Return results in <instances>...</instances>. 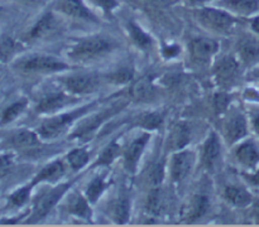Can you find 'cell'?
<instances>
[{
	"instance_id": "obj_1",
	"label": "cell",
	"mask_w": 259,
	"mask_h": 227,
	"mask_svg": "<svg viewBox=\"0 0 259 227\" xmlns=\"http://www.w3.org/2000/svg\"><path fill=\"white\" fill-rule=\"evenodd\" d=\"M195 18L206 29L217 33H227L234 25L235 19L228 10L222 8L205 7L194 12Z\"/></svg>"
},
{
	"instance_id": "obj_24",
	"label": "cell",
	"mask_w": 259,
	"mask_h": 227,
	"mask_svg": "<svg viewBox=\"0 0 259 227\" xmlns=\"http://www.w3.org/2000/svg\"><path fill=\"white\" fill-rule=\"evenodd\" d=\"M33 187L34 186L32 183H29L13 191L7 197V207H9V208H20V207L24 206L29 201Z\"/></svg>"
},
{
	"instance_id": "obj_31",
	"label": "cell",
	"mask_w": 259,
	"mask_h": 227,
	"mask_svg": "<svg viewBox=\"0 0 259 227\" xmlns=\"http://www.w3.org/2000/svg\"><path fill=\"white\" fill-rule=\"evenodd\" d=\"M114 217L119 223L126 222L129 217V201L126 197H121L114 206Z\"/></svg>"
},
{
	"instance_id": "obj_15",
	"label": "cell",
	"mask_w": 259,
	"mask_h": 227,
	"mask_svg": "<svg viewBox=\"0 0 259 227\" xmlns=\"http://www.w3.org/2000/svg\"><path fill=\"white\" fill-rule=\"evenodd\" d=\"M207 207H209V202H207L206 197L195 196L185 207L182 216L187 221H195L204 216L205 212L207 211Z\"/></svg>"
},
{
	"instance_id": "obj_11",
	"label": "cell",
	"mask_w": 259,
	"mask_h": 227,
	"mask_svg": "<svg viewBox=\"0 0 259 227\" xmlns=\"http://www.w3.org/2000/svg\"><path fill=\"white\" fill-rule=\"evenodd\" d=\"M66 87L73 93L93 92L98 87V78L93 75L72 76L66 80Z\"/></svg>"
},
{
	"instance_id": "obj_45",
	"label": "cell",
	"mask_w": 259,
	"mask_h": 227,
	"mask_svg": "<svg viewBox=\"0 0 259 227\" xmlns=\"http://www.w3.org/2000/svg\"><path fill=\"white\" fill-rule=\"evenodd\" d=\"M17 2L23 3V4H34V3H37L38 0H17Z\"/></svg>"
},
{
	"instance_id": "obj_25",
	"label": "cell",
	"mask_w": 259,
	"mask_h": 227,
	"mask_svg": "<svg viewBox=\"0 0 259 227\" xmlns=\"http://www.w3.org/2000/svg\"><path fill=\"white\" fill-rule=\"evenodd\" d=\"M71 98L67 96L62 95V93H57V95H50L43 97L37 105L38 112H52V111L57 110L58 107H62L66 103L71 102Z\"/></svg>"
},
{
	"instance_id": "obj_7",
	"label": "cell",
	"mask_w": 259,
	"mask_h": 227,
	"mask_svg": "<svg viewBox=\"0 0 259 227\" xmlns=\"http://www.w3.org/2000/svg\"><path fill=\"white\" fill-rule=\"evenodd\" d=\"M191 55L197 62H207L218 52V43L210 38H196L190 43Z\"/></svg>"
},
{
	"instance_id": "obj_17",
	"label": "cell",
	"mask_w": 259,
	"mask_h": 227,
	"mask_svg": "<svg viewBox=\"0 0 259 227\" xmlns=\"http://www.w3.org/2000/svg\"><path fill=\"white\" fill-rule=\"evenodd\" d=\"M154 93H156V88L149 77L141 78L131 87V96L137 101L151 100Z\"/></svg>"
},
{
	"instance_id": "obj_35",
	"label": "cell",
	"mask_w": 259,
	"mask_h": 227,
	"mask_svg": "<svg viewBox=\"0 0 259 227\" xmlns=\"http://www.w3.org/2000/svg\"><path fill=\"white\" fill-rule=\"evenodd\" d=\"M104 189H105V183H104L103 179H101L100 177H98V178L94 179V181L91 182L90 186H89L88 192H86V196H88V201L93 202V203H94V202L98 201L99 196L103 193Z\"/></svg>"
},
{
	"instance_id": "obj_39",
	"label": "cell",
	"mask_w": 259,
	"mask_h": 227,
	"mask_svg": "<svg viewBox=\"0 0 259 227\" xmlns=\"http://www.w3.org/2000/svg\"><path fill=\"white\" fill-rule=\"evenodd\" d=\"M228 103H229V98L228 96L219 93V95L215 96V108L218 111H224L227 108Z\"/></svg>"
},
{
	"instance_id": "obj_6",
	"label": "cell",
	"mask_w": 259,
	"mask_h": 227,
	"mask_svg": "<svg viewBox=\"0 0 259 227\" xmlns=\"http://www.w3.org/2000/svg\"><path fill=\"white\" fill-rule=\"evenodd\" d=\"M57 9L63 14L76 18V19L89 20V22L96 20L95 15L83 4L82 0H61L57 5Z\"/></svg>"
},
{
	"instance_id": "obj_33",
	"label": "cell",
	"mask_w": 259,
	"mask_h": 227,
	"mask_svg": "<svg viewBox=\"0 0 259 227\" xmlns=\"http://www.w3.org/2000/svg\"><path fill=\"white\" fill-rule=\"evenodd\" d=\"M15 155L12 151L0 153V179L7 177L14 166Z\"/></svg>"
},
{
	"instance_id": "obj_44",
	"label": "cell",
	"mask_w": 259,
	"mask_h": 227,
	"mask_svg": "<svg viewBox=\"0 0 259 227\" xmlns=\"http://www.w3.org/2000/svg\"><path fill=\"white\" fill-rule=\"evenodd\" d=\"M253 125H254L255 133H257L259 135V116H257V118L254 119V121H253Z\"/></svg>"
},
{
	"instance_id": "obj_12",
	"label": "cell",
	"mask_w": 259,
	"mask_h": 227,
	"mask_svg": "<svg viewBox=\"0 0 259 227\" xmlns=\"http://www.w3.org/2000/svg\"><path fill=\"white\" fill-rule=\"evenodd\" d=\"M219 5L235 14L252 15L258 10L259 0H220Z\"/></svg>"
},
{
	"instance_id": "obj_30",
	"label": "cell",
	"mask_w": 259,
	"mask_h": 227,
	"mask_svg": "<svg viewBox=\"0 0 259 227\" xmlns=\"http://www.w3.org/2000/svg\"><path fill=\"white\" fill-rule=\"evenodd\" d=\"M68 163L72 166L75 171L82 168L88 164L89 161V153L85 150V149H75V150L70 151V154L67 155Z\"/></svg>"
},
{
	"instance_id": "obj_46",
	"label": "cell",
	"mask_w": 259,
	"mask_h": 227,
	"mask_svg": "<svg viewBox=\"0 0 259 227\" xmlns=\"http://www.w3.org/2000/svg\"><path fill=\"white\" fill-rule=\"evenodd\" d=\"M254 213H255V217L259 219V199L257 201V203H255L254 206Z\"/></svg>"
},
{
	"instance_id": "obj_47",
	"label": "cell",
	"mask_w": 259,
	"mask_h": 227,
	"mask_svg": "<svg viewBox=\"0 0 259 227\" xmlns=\"http://www.w3.org/2000/svg\"><path fill=\"white\" fill-rule=\"evenodd\" d=\"M3 75H4V68H3V62H0V80H2Z\"/></svg>"
},
{
	"instance_id": "obj_4",
	"label": "cell",
	"mask_w": 259,
	"mask_h": 227,
	"mask_svg": "<svg viewBox=\"0 0 259 227\" xmlns=\"http://www.w3.org/2000/svg\"><path fill=\"white\" fill-rule=\"evenodd\" d=\"M110 49L111 43L108 39L103 37H93L78 43L71 50V55L72 58H77V60H88V58H94L99 54H103Z\"/></svg>"
},
{
	"instance_id": "obj_21",
	"label": "cell",
	"mask_w": 259,
	"mask_h": 227,
	"mask_svg": "<svg viewBox=\"0 0 259 227\" xmlns=\"http://www.w3.org/2000/svg\"><path fill=\"white\" fill-rule=\"evenodd\" d=\"M247 134V121L243 115H234L227 124V138L230 143L238 141Z\"/></svg>"
},
{
	"instance_id": "obj_20",
	"label": "cell",
	"mask_w": 259,
	"mask_h": 227,
	"mask_svg": "<svg viewBox=\"0 0 259 227\" xmlns=\"http://www.w3.org/2000/svg\"><path fill=\"white\" fill-rule=\"evenodd\" d=\"M238 160L245 166H255L259 163V150L257 146L250 141L242 144L239 148L237 149Z\"/></svg>"
},
{
	"instance_id": "obj_34",
	"label": "cell",
	"mask_w": 259,
	"mask_h": 227,
	"mask_svg": "<svg viewBox=\"0 0 259 227\" xmlns=\"http://www.w3.org/2000/svg\"><path fill=\"white\" fill-rule=\"evenodd\" d=\"M162 120H163V118H162L161 114H144V115H142L141 118H139L138 125L147 129H157L162 124Z\"/></svg>"
},
{
	"instance_id": "obj_27",
	"label": "cell",
	"mask_w": 259,
	"mask_h": 227,
	"mask_svg": "<svg viewBox=\"0 0 259 227\" xmlns=\"http://www.w3.org/2000/svg\"><path fill=\"white\" fill-rule=\"evenodd\" d=\"M68 211L75 214V216L81 217L83 219L91 218L90 206H89L88 201L82 196H80V194H73L72 198L70 199Z\"/></svg>"
},
{
	"instance_id": "obj_2",
	"label": "cell",
	"mask_w": 259,
	"mask_h": 227,
	"mask_svg": "<svg viewBox=\"0 0 259 227\" xmlns=\"http://www.w3.org/2000/svg\"><path fill=\"white\" fill-rule=\"evenodd\" d=\"M15 70L25 73H47L57 72L67 68V66L61 61L56 60L52 55L45 54H33L28 57L20 58L14 62Z\"/></svg>"
},
{
	"instance_id": "obj_26",
	"label": "cell",
	"mask_w": 259,
	"mask_h": 227,
	"mask_svg": "<svg viewBox=\"0 0 259 227\" xmlns=\"http://www.w3.org/2000/svg\"><path fill=\"white\" fill-rule=\"evenodd\" d=\"M190 141V129L186 124L180 123L175 125L169 135V146L174 149H181Z\"/></svg>"
},
{
	"instance_id": "obj_13",
	"label": "cell",
	"mask_w": 259,
	"mask_h": 227,
	"mask_svg": "<svg viewBox=\"0 0 259 227\" xmlns=\"http://www.w3.org/2000/svg\"><path fill=\"white\" fill-rule=\"evenodd\" d=\"M148 138L149 136L147 135V134L146 135L139 136V138H137L125 150V154H124V160H125V166L128 171L133 172L134 169H136L139 158H141V154L143 153L144 146H146V144L148 143Z\"/></svg>"
},
{
	"instance_id": "obj_22",
	"label": "cell",
	"mask_w": 259,
	"mask_h": 227,
	"mask_svg": "<svg viewBox=\"0 0 259 227\" xmlns=\"http://www.w3.org/2000/svg\"><path fill=\"white\" fill-rule=\"evenodd\" d=\"M220 156V143L217 134L212 133L204 145V163L209 169L214 168Z\"/></svg>"
},
{
	"instance_id": "obj_32",
	"label": "cell",
	"mask_w": 259,
	"mask_h": 227,
	"mask_svg": "<svg viewBox=\"0 0 259 227\" xmlns=\"http://www.w3.org/2000/svg\"><path fill=\"white\" fill-rule=\"evenodd\" d=\"M162 192L161 189L154 188L153 191H151L148 196V201H147V209H148L151 213H159L162 208Z\"/></svg>"
},
{
	"instance_id": "obj_14",
	"label": "cell",
	"mask_w": 259,
	"mask_h": 227,
	"mask_svg": "<svg viewBox=\"0 0 259 227\" xmlns=\"http://www.w3.org/2000/svg\"><path fill=\"white\" fill-rule=\"evenodd\" d=\"M238 72V63L234 58L232 57H224L215 68V75H217L218 81L222 85H227L230 83L234 77L237 76Z\"/></svg>"
},
{
	"instance_id": "obj_42",
	"label": "cell",
	"mask_w": 259,
	"mask_h": 227,
	"mask_svg": "<svg viewBox=\"0 0 259 227\" xmlns=\"http://www.w3.org/2000/svg\"><path fill=\"white\" fill-rule=\"evenodd\" d=\"M248 179H249L250 183L255 184V186H259V171L255 172L252 176H248Z\"/></svg>"
},
{
	"instance_id": "obj_36",
	"label": "cell",
	"mask_w": 259,
	"mask_h": 227,
	"mask_svg": "<svg viewBox=\"0 0 259 227\" xmlns=\"http://www.w3.org/2000/svg\"><path fill=\"white\" fill-rule=\"evenodd\" d=\"M119 150H120V146L116 143H111L110 145L103 151V154L100 155V158H99L96 164H98V165H108V164H110L111 161L115 159V156L119 154Z\"/></svg>"
},
{
	"instance_id": "obj_9",
	"label": "cell",
	"mask_w": 259,
	"mask_h": 227,
	"mask_svg": "<svg viewBox=\"0 0 259 227\" xmlns=\"http://www.w3.org/2000/svg\"><path fill=\"white\" fill-rule=\"evenodd\" d=\"M194 161V154L190 151H180L175 154L171 164V174L174 181L181 182L184 181L190 173Z\"/></svg>"
},
{
	"instance_id": "obj_19",
	"label": "cell",
	"mask_w": 259,
	"mask_h": 227,
	"mask_svg": "<svg viewBox=\"0 0 259 227\" xmlns=\"http://www.w3.org/2000/svg\"><path fill=\"white\" fill-rule=\"evenodd\" d=\"M27 98H19V100L10 103L9 106H7V107L3 110V112L0 114V126L8 125V124L17 120V119L24 112L25 108H27Z\"/></svg>"
},
{
	"instance_id": "obj_43",
	"label": "cell",
	"mask_w": 259,
	"mask_h": 227,
	"mask_svg": "<svg viewBox=\"0 0 259 227\" xmlns=\"http://www.w3.org/2000/svg\"><path fill=\"white\" fill-rule=\"evenodd\" d=\"M252 29L254 30L257 34H259V15H257V17H254L252 19Z\"/></svg>"
},
{
	"instance_id": "obj_23",
	"label": "cell",
	"mask_w": 259,
	"mask_h": 227,
	"mask_svg": "<svg viewBox=\"0 0 259 227\" xmlns=\"http://www.w3.org/2000/svg\"><path fill=\"white\" fill-rule=\"evenodd\" d=\"M225 198L237 207H247L252 203V194L242 187L230 186L225 189Z\"/></svg>"
},
{
	"instance_id": "obj_41",
	"label": "cell",
	"mask_w": 259,
	"mask_h": 227,
	"mask_svg": "<svg viewBox=\"0 0 259 227\" xmlns=\"http://www.w3.org/2000/svg\"><path fill=\"white\" fill-rule=\"evenodd\" d=\"M151 4L156 5V7H159V8H164V7H168V5H171L172 3H174V0H148Z\"/></svg>"
},
{
	"instance_id": "obj_29",
	"label": "cell",
	"mask_w": 259,
	"mask_h": 227,
	"mask_svg": "<svg viewBox=\"0 0 259 227\" xmlns=\"http://www.w3.org/2000/svg\"><path fill=\"white\" fill-rule=\"evenodd\" d=\"M18 43L8 35H0V62H8L15 54Z\"/></svg>"
},
{
	"instance_id": "obj_8",
	"label": "cell",
	"mask_w": 259,
	"mask_h": 227,
	"mask_svg": "<svg viewBox=\"0 0 259 227\" xmlns=\"http://www.w3.org/2000/svg\"><path fill=\"white\" fill-rule=\"evenodd\" d=\"M8 143L18 150L27 151L37 146L39 144V139L34 131L28 130V129H19V130L12 131L8 135Z\"/></svg>"
},
{
	"instance_id": "obj_5",
	"label": "cell",
	"mask_w": 259,
	"mask_h": 227,
	"mask_svg": "<svg viewBox=\"0 0 259 227\" xmlns=\"http://www.w3.org/2000/svg\"><path fill=\"white\" fill-rule=\"evenodd\" d=\"M81 111H75V112L66 114V115L57 116V118H52L46 120L42 125L39 126V130H38V134H39L42 138H55L58 134L62 133L66 129V126L68 124H71V121L75 120V118L80 116Z\"/></svg>"
},
{
	"instance_id": "obj_28",
	"label": "cell",
	"mask_w": 259,
	"mask_h": 227,
	"mask_svg": "<svg viewBox=\"0 0 259 227\" xmlns=\"http://www.w3.org/2000/svg\"><path fill=\"white\" fill-rule=\"evenodd\" d=\"M128 30L132 39H133L134 43H136L138 47H141L142 49H148V48L152 47L151 37H149L142 28H139L138 24H136L134 22H129Z\"/></svg>"
},
{
	"instance_id": "obj_3",
	"label": "cell",
	"mask_w": 259,
	"mask_h": 227,
	"mask_svg": "<svg viewBox=\"0 0 259 227\" xmlns=\"http://www.w3.org/2000/svg\"><path fill=\"white\" fill-rule=\"evenodd\" d=\"M68 187H70V184H62V186L56 187V188L46 192L39 198L35 199L34 204H33L32 213L28 217V223H33V222L38 221V219H42L43 217L47 216V213L55 207L58 199L65 194Z\"/></svg>"
},
{
	"instance_id": "obj_37",
	"label": "cell",
	"mask_w": 259,
	"mask_h": 227,
	"mask_svg": "<svg viewBox=\"0 0 259 227\" xmlns=\"http://www.w3.org/2000/svg\"><path fill=\"white\" fill-rule=\"evenodd\" d=\"M95 7L100 8L101 12L108 17L113 15V12L119 7V0H90Z\"/></svg>"
},
{
	"instance_id": "obj_40",
	"label": "cell",
	"mask_w": 259,
	"mask_h": 227,
	"mask_svg": "<svg viewBox=\"0 0 259 227\" xmlns=\"http://www.w3.org/2000/svg\"><path fill=\"white\" fill-rule=\"evenodd\" d=\"M179 53V47L177 45H169V47L164 48V55L166 57H175Z\"/></svg>"
},
{
	"instance_id": "obj_18",
	"label": "cell",
	"mask_w": 259,
	"mask_h": 227,
	"mask_svg": "<svg viewBox=\"0 0 259 227\" xmlns=\"http://www.w3.org/2000/svg\"><path fill=\"white\" fill-rule=\"evenodd\" d=\"M65 173V168H63V164L61 161H53V163L46 165L37 176L33 178V181L30 183L33 186L38 183H42V182H55L58 178L63 176Z\"/></svg>"
},
{
	"instance_id": "obj_48",
	"label": "cell",
	"mask_w": 259,
	"mask_h": 227,
	"mask_svg": "<svg viewBox=\"0 0 259 227\" xmlns=\"http://www.w3.org/2000/svg\"><path fill=\"white\" fill-rule=\"evenodd\" d=\"M2 14H3V7L0 5V17H2Z\"/></svg>"
},
{
	"instance_id": "obj_16",
	"label": "cell",
	"mask_w": 259,
	"mask_h": 227,
	"mask_svg": "<svg viewBox=\"0 0 259 227\" xmlns=\"http://www.w3.org/2000/svg\"><path fill=\"white\" fill-rule=\"evenodd\" d=\"M238 52L245 63H253L259 60V42L255 38H243L238 45Z\"/></svg>"
},
{
	"instance_id": "obj_38",
	"label": "cell",
	"mask_w": 259,
	"mask_h": 227,
	"mask_svg": "<svg viewBox=\"0 0 259 227\" xmlns=\"http://www.w3.org/2000/svg\"><path fill=\"white\" fill-rule=\"evenodd\" d=\"M132 76H133V73H132L131 70L123 68V70H119L116 71V72H114L109 78L115 83H125L131 80Z\"/></svg>"
},
{
	"instance_id": "obj_10",
	"label": "cell",
	"mask_w": 259,
	"mask_h": 227,
	"mask_svg": "<svg viewBox=\"0 0 259 227\" xmlns=\"http://www.w3.org/2000/svg\"><path fill=\"white\" fill-rule=\"evenodd\" d=\"M56 18L55 15L51 12L45 13L39 19L35 22V24L33 25L32 29L28 33V38L29 39H40V38L48 37V35L52 34L56 29Z\"/></svg>"
}]
</instances>
